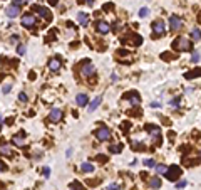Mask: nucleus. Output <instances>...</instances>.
I'll list each match as a JSON object with an SVG mask.
<instances>
[{
    "label": "nucleus",
    "instance_id": "obj_1",
    "mask_svg": "<svg viewBox=\"0 0 201 190\" xmlns=\"http://www.w3.org/2000/svg\"><path fill=\"white\" fill-rule=\"evenodd\" d=\"M173 47L176 51H191V41L186 37H178L173 42Z\"/></svg>",
    "mask_w": 201,
    "mask_h": 190
},
{
    "label": "nucleus",
    "instance_id": "obj_2",
    "mask_svg": "<svg viewBox=\"0 0 201 190\" xmlns=\"http://www.w3.org/2000/svg\"><path fill=\"white\" fill-rule=\"evenodd\" d=\"M166 178L171 180V182H174V180H178L181 177V168L179 167H176V165H171V167L166 168Z\"/></svg>",
    "mask_w": 201,
    "mask_h": 190
},
{
    "label": "nucleus",
    "instance_id": "obj_3",
    "mask_svg": "<svg viewBox=\"0 0 201 190\" xmlns=\"http://www.w3.org/2000/svg\"><path fill=\"white\" fill-rule=\"evenodd\" d=\"M146 130L149 131V135H151V138H153L154 145H161V130L158 128V126L148 125V126H146Z\"/></svg>",
    "mask_w": 201,
    "mask_h": 190
},
{
    "label": "nucleus",
    "instance_id": "obj_4",
    "mask_svg": "<svg viewBox=\"0 0 201 190\" xmlns=\"http://www.w3.org/2000/svg\"><path fill=\"white\" fill-rule=\"evenodd\" d=\"M81 72H82V76H84V77H92L96 74V67H94L92 62L86 61L84 64H82V67H81Z\"/></svg>",
    "mask_w": 201,
    "mask_h": 190
},
{
    "label": "nucleus",
    "instance_id": "obj_5",
    "mask_svg": "<svg viewBox=\"0 0 201 190\" xmlns=\"http://www.w3.org/2000/svg\"><path fill=\"white\" fill-rule=\"evenodd\" d=\"M166 32V25L163 20H156L153 22V37H161Z\"/></svg>",
    "mask_w": 201,
    "mask_h": 190
},
{
    "label": "nucleus",
    "instance_id": "obj_6",
    "mask_svg": "<svg viewBox=\"0 0 201 190\" xmlns=\"http://www.w3.org/2000/svg\"><path fill=\"white\" fill-rule=\"evenodd\" d=\"M20 24L25 29H32L35 25V17H34V14H24L22 19H20Z\"/></svg>",
    "mask_w": 201,
    "mask_h": 190
},
{
    "label": "nucleus",
    "instance_id": "obj_7",
    "mask_svg": "<svg viewBox=\"0 0 201 190\" xmlns=\"http://www.w3.org/2000/svg\"><path fill=\"white\" fill-rule=\"evenodd\" d=\"M96 138L99 141H107L111 138V130L106 128V126H101V128L96 131Z\"/></svg>",
    "mask_w": 201,
    "mask_h": 190
},
{
    "label": "nucleus",
    "instance_id": "obj_8",
    "mask_svg": "<svg viewBox=\"0 0 201 190\" xmlns=\"http://www.w3.org/2000/svg\"><path fill=\"white\" fill-rule=\"evenodd\" d=\"M32 10H34V12H37L42 19H47V20H50V19H52L50 10H47V8H45V7H42V5H34V7H32Z\"/></svg>",
    "mask_w": 201,
    "mask_h": 190
},
{
    "label": "nucleus",
    "instance_id": "obj_9",
    "mask_svg": "<svg viewBox=\"0 0 201 190\" xmlns=\"http://www.w3.org/2000/svg\"><path fill=\"white\" fill-rule=\"evenodd\" d=\"M169 27H171V31H179V29L183 27V20H181L178 15H171L169 17Z\"/></svg>",
    "mask_w": 201,
    "mask_h": 190
},
{
    "label": "nucleus",
    "instance_id": "obj_10",
    "mask_svg": "<svg viewBox=\"0 0 201 190\" xmlns=\"http://www.w3.org/2000/svg\"><path fill=\"white\" fill-rule=\"evenodd\" d=\"M49 120L52 121V123H57V121L62 120V109L61 108H52V111L49 113Z\"/></svg>",
    "mask_w": 201,
    "mask_h": 190
},
{
    "label": "nucleus",
    "instance_id": "obj_11",
    "mask_svg": "<svg viewBox=\"0 0 201 190\" xmlns=\"http://www.w3.org/2000/svg\"><path fill=\"white\" fill-rule=\"evenodd\" d=\"M96 29H97V32H99V34L104 36V34H107V32L111 31V25L107 22H104V20H99V22L96 24Z\"/></svg>",
    "mask_w": 201,
    "mask_h": 190
},
{
    "label": "nucleus",
    "instance_id": "obj_12",
    "mask_svg": "<svg viewBox=\"0 0 201 190\" xmlns=\"http://www.w3.org/2000/svg\"><path fill=\"white\" fill-rule=\"evenodd\" d=\"M127 98H129V103H131V106H139V104H141V96H139L136 91L129 92V94H127Z\"/></svg>",
    "mask_w": 201,
    "mask_h": 190
},
{
    "label": "nucleus",
    "instance_id": "obj_13",
    "mask_svg": "<svg viewBox=\"0 0 201 190\" xmlns=\"http://www.w3.org/2000/svg\"><path fill=\"white\" fill-rule=\"evenodd\" d=\"M61 66H62V62H61V59H57V57H52V59L49 61V69L54 71V72L61 69Z\"/></svg>",
    "mask_w": 201,
    "mask_h": 190
},
{
    "label": "nucleus",
    "instance_id": "obj_14",
    "mask_svg": "<svg viewBox=\"0 0 201 190\" xmlns=\"http://www.w3.org/2000/svg\"><path fill=\"white\" fill-rule=\"evenodd\" d=\"M7 17H10V19H15L19 14H20V7H15V5H10V7H7Z\"/></svg>",
    "mask_w": 201,
    "mask_h": 190
},
{
    "label": "nucleus",
    "instance_id": "obj_15",
    "mask_svg": "<svg viewBox=\"0 0 201 190\" xmlns=\"http://www.w3.org/2000/svg\"><path fill=\"white\" fill-rule=\"evenodd\" d=\"M77 22H79L81 25L87 27V24H89V15H87L86 12H79L77 14Z\"/></svg>",
    "mask_w": 201,
    "mask_h": 190
},
{
    "label": "nucleus",
    "instance_id": "obj_16",
    "mask_svg": "<svg viewBox=\"0 0 201 190\" xmlns=\"http://www.w3.org/2000/svg\"><path fill=\"white\" fill-rule=\"evenodd\" d=\"M101 101H102V98L101 96H97V98L92 101V103L89 104V108H87V111H89V113H92V111H96L97 108H99V104H101Z\"/></svg>",
    "mask_w": 201,
    "mask_h": 190
},
{
    "label": "nucleus",
    "instance_id": "obj_17",
    "mask_svg": "<svg viewBox=\"0 0 201 190\" xmlns=\"http://www.w3.org/2000/svg\"><path fill=\"white\" fill-rule=\"evenodd\" d=\"M87 94H84V92H81V94H77V98H76V103L79 104V106H86L87 104Z\"/></svg>",
    "mask_w": 201,
    "mask_h": 190
},
{
    "label": "nucleus",
    "instance_id": "obj_18",
    "mask_svg": "<svg viewBox=\"0 0 201 190\" xmlns=\"http://www.w3.org/2000/svg\"><path fill=\"white\" fill-rule=\"evenodd\" d=\"M13 145H17V147H24V143H25V140H24V136L19 133V135H13Z\"/></svg>",
    "mask_w": 201,
    "mask_h": 190
},
{
    "label": "nucleus",
    "instance_id": "obj_19",
    "mask_svg": "<svg viewBox=\"0 0 201 190\" xmlns=\"http://www.w3.org/2000/svg\"><path fill=\"white\" fill-rule=\"evenodd\" d=\"M132 41V44H134V46H139L141 42H143V37L141 36H138V34H129V36H127Z\"/></svg>",
    "mask_w": 201,
    "mask_h": 190
},
{
    "label": "nucleus",
    "instance_id": "obj_20",
    "mask_svg": "<svg viewBox=\"0 0 201 190\" xmlns=\"http://www.w3.org/2000/svg\"><path fill=\"white\" fill-rule=\"evenodd\" d=\"M81 168H82V172H86V173H92V172H94V165L89 163V162L82 163V165H81Z\"/></svg>",
    "mask_w": 201,
    "mask_h": 190
},
{
    "label": "nucleus",
    "instance_id": "obj_21",
    "mask_svg": "<svg viewBox=\"0 0 201 190\" xmlns=\"http://www.w3.org/2000/svg\"><path fill=\"white\" fill-rule=\"evenodd\" d=\"M191 39H193V41H201V31L198 27H194L193 31H191Z\"/></svg>",
    "mask_w": 201,
    "mask_h": 190
},
{
    "label": "nucleus",
    "instance_id": "obj_22",
    "mask_svg": "<svg viewBox=\"0 0 201 190\" xmlns=\"http://www.w3.org/2000/svg\"><path fill=\"white\" fill-rule=\"evenodd\" d=\"M0 153L2 155H7V157H12V150L8 145H0Z\"/></svg>",
    "mask_w": 201,
    "mask_h": 190
},
{
    "label": "nucleus",
    "instance_id": "obj_23",
    "mask_svg": "<svg viewBox=\"0 0 201 190\" xmlns=\"http://www.w3.org/2000/svg\"><path fill=\"white\" fill-rule=\"evenodd\" d=\"M149 185H151L153 188H159V187H161V178H159V177H153V178L149 180Z\"/></svg>",
    "mask_w": 201,
    "mask_h": 190
},
{
    "label": "nucleus",
    "instance_id": "obj_24",
    "mask_svg": "<svg viewBox=\"0 0 201 190\" xmlns=\"http://www.w3.org/2000/svg\"><path fill=\"white\" fill-rule=\"evenodd\" d=\"M121 150H122V145H112V147H109L111 153H121Z\"/></svg>",
    "mask_w": 201,
    "mask_h": 190
},
{
    "label": "nucleus",
    "instance_id": "obj_25",
    "mask_svg": "<svg viewBox=\"0 0 201 190\" xmlns=\"http://www.w3.org/2000/svg\"><path fill=\"white\" fill-rule=\"evenodd\" d=\"M201 76V69L199 71H193V72H186V79H191V77H198Z\"/></svg>",
    "mask_w": 201,
    "mask_h": 190
},
{
    "label": "nucleus",
    "instance_id": "obj_26",
    "mask_svg": "<svg viewBox=\"0 0 201 190\" xmlns=\"http://www.w3.org/2000/svg\"><path fill=\"white\" fill-rule=\"evenodd\" d=\"M25 51H27L25 44H19V46H17V54H20V56H24V54H25Z\"/></svg>",
    "mask_w": 201,
    "mask_h": 190
},
{
    "label": "nucleus",
    "instance_id": "obj_27",
    "mask_svg": "<svg viewBox=\"0 0 201 190\" xmlns=\"http://www.w3.org/2000/svg\"><path fill=\"white\" fill-rule=\"evenodd\" d=\"M71 188H72V190H84L82 183H79V182H72V183H71Z\"/></svg>",
    "mask_w": 201,
    "mask_h": 190
},
{
    "label": "nucleus",
    "instance_id": "obj_28",
    "mask_svg": "<svg viewBox=\"0 0 201 190\" xmlns=\"http://www.w3.org/2000/svg\"><path fill=\"white\" fill-rule=\"evenodd\" d=\"M148 14H149V8H148V7H143V8L139 10V17L144 19V17H148Z\"/></svg>",
    "mask_w": 201,
    "mask_h": 190
},
{
    "label": "nucleus",
    "instance_id": "obj_29",
    "mask_svg": "<svg viewBox=\"0 0 201 190\" xmlns=\"http://www.w3.org/2000/svg\"><path fill=\"white\" fill-rule=\"evenodd\" d=\"M144 165H146V167H149V168H153V167H156V162L153 158H148V160H144Z\"/></svg>",
    "mask_w": 201,
    "mask_h": 190
},
{
    "label": "nucleus",
    "instance_id": "obj_30",
    "mask_svg": "<svg viewBox=\"0 0 201 190\" xmlns=\"http://www.w3.org/2000/svg\"><path fill=\"white\" fill-rule=\"evenodd\" d=\"M199 59H201V56H199V52H193V56H191V62H199Z\"/></svg>",
    "mask_w": 201,
    "mask_h": 190
},
{
    "label": "nucleus",
    "instance_id": "obj_31",
    "mask_svg": "<svg viewBox=\"0 0 201 190\" xmlns=\"http://www.w3.org/2000/svg\"><path fill=\"white\" fill-rule=\"evenodd\" d=\"M10 89H12V82H7V84H3V87H2V92H3V94H7Z\"/></svg>",
    "mask_w": 201,
    "mask_h": 190
},
{
    "label": "nucleus",
    "instance_id": "obj_32",
    "mask_svg": "<svg viewBox=\"0 0 201 190\" xmlns=\"http://www.w3.org/2000/svg\"><path fill=\"white\" fill-rule=\"evenodd\" d=\"M19 101H20V103H27V101H29L25 92H20V94H19Z\"/></svg>",
    "mask_w": 201,
    "mask_h": 190
},
{
    "label": "nucleus",
    "instance_id": "obj_33",
    "mask_svg": "<svg viewBox=\"0 0 201 190\" xmlns=\"http://www.w3.org/2000/svg\"><path fill=\"white\" fill-rule=\"evenodd\" d=\"M156 172H158V173H164L166 172V165H156Z\"/></svg>",
    "mask_w": 201,
    "mask_h": 190
},
{
    "label": "nucleus",
    "instance_id": "obj_34",
    "mask_svg": "<svg viewBox=\"0 0 201 190\" xmlns=\"http://www.w3.org/2000/svg\"><path fill=\"white\" fill-rule=\"evenodd\" d=\"M179 101H181V96H178V98H174V99H171V106H174V108H176V106H178L179 104Z\"/></svg>",
    "mask_w": 201,
    "mask_h": 190
},
{
    "label": "nucleus",
    "instance_id": "obj_35",
    "mask_svg": "<svg viewBox=\"0 0 201 190\" xmlns=\"http://www.w3.org/2000/svg\"><path fill=\"white\" fill-rule=\"evenodd\" d=\"M42 175H44V177H49V175H50V168H49V167H44V168H42Z\"/></svg>",
    "mask_w": 201,
    "mask_h": 190
},
{
    "label": "nucleus",
    "instance_id": "obj_36",
    "mask_svg": "<svg viewBox=\"0 0 201 190\" xmlns=\"http://www.w3.org/2000/svg\"><path fill=\"white\" fill-rule=\"evenodd\" d=\"M107 190H121V187L117 183H111L109 187H107Z\"/></svg>",
    "mask_w": 201,
    "mask_h": 190
},
{
    "label": "nucleus",
    "instance_id": "obj_37",
    "mask_svg": "<svg viewBox=\"0 0 201 190\" xmlns=\"http://www.w3.org/2000/svg\"><path fill=\"white\" fill-rule=\"evenodd\" d=\"M24 3H25V0H13V3H12V5L20 7V5H24Z\"/></svg>",
    "mask_w": 201,
    "mask_h": 190
},
{
    "label": "nucleus",
    "instance_id": "obj_38",
    "mask_svg": "<svg viewBox=\"0 0 201 190\" xmlns=\"http://www.w3.org/2000/svg\"><path fill=\"white\" fill-rule=\"evenodd\" d=\"M183 187H186V180H181V182L176 183V188H183Z\"/></svg>",
    "mask_w": 201,
    "mask_h": 190
},
{
    "label": "nucleus",
    "instance_id": "obj_39",
    "mask_svg": "<svg viewBox=\"0 0 201 190\" xmlns=\"http://www.w3.org/2000/svg\"><path fill=\"white\" fill-rule=\"evenodd\" d=\"M8 42H10V44H17L19 42V37L17 36H12L10 39H8Z\"/></svg>",
    "mask_w": 201,
    "mask_h": 190
},
{
    "label": "nucleus",
    "instance_id": "obj_40",
    "mask_svg": "<svg viewBox=\"0 0 201 190\" xmlns=\"http://www.w3.org/2000/svg\"><path fill=\"white\" fill-rule=\"evenodd\" d=\"M97 160H99L101 163H106V160H107V157H106V155H99V157H97Z\"/></svg>",
    "mask_w": 201,
    "mask_h": 190
},
{
    "label": "nucleus",
    "instance_id": "obj_41",
    "mask_svg": "<svg viewBox=\"0 0 201 190\" xmlns=\"http://www.w3.org/2000/svg\"><path fill=\"white\" fill-rule=\"evenodd\" d=\"M111 29H112V31H114V32H117V31H121V24H114V25H112Z\"/></svg>",
    "mask_w": 201,
    "mask_h": 190
},
{
    "label": "nucleus",
    "instance_id": "obj_42",
    "mask_svg": "<svg viewBox=\"0 0 201 190\" xmlns=\"http://www.w3.org/2000/svg\"><path fill=\"white\" fill-rule=\"evenodd\" d=\"M5 170H7V165L3 163L2 160H0V172H5Z\"/></svg>",
    "mask_w": 201,
    "mask_h": 190
},
{
    "label": "nucleus",
    "instance_id": "obj_43",
    "mask_svg": "<svg viewBox=\"0 0 201 190\" xmlns=\"http://www.w3.org/2000/svg\"><path fill=\"white\" fill-rule=\"evenodd\" d=\"M134 147H136V150H144V145L143 143H134Z\"/></svg>",
    "mask_w": 201,
    "mask_h": 190
},
{
    "label": "nucleus",
    "instance_id": "obj_44",
    "mask_svg": "<svg viewBox=\"0 0 201 190\" xmlns=\"http://www.w3.org/2000/svg\"><path fill=\"white\" fill-rule=\"evenodd\" d=\"M111 79H112V81H117V74H114V72H112V76H111Z\"/></svg>",
    "mask_w": 201,
    "mask_h": 190
},
{
    "label": "nucleus",
    "instance_id": "obj_45",
    "mask_svg": "<svg viewBox=\"0 0 201 190\" xmlns=\"http://www.w3.org/2000/svg\"><path fill=\"white\" fill-rule=\"evenodd\" d=\"M84 2H87L89 5H92V3H94V0H84Z\"/></svg>",
    "mask_w": 201,
    "mask_h": 190
},
{
    "label": "nucleus",
    "instance_id": "obj_46",
    "mask_svg": "<svg viewBox=\"0 0 201 190\" xmlns=\"http://www.w3.org/2000/svg\"><path fill=\"white\" fill-rule=\"evenodd\" d=\"M49 2H50L52 5H56V3H57V0H49Z\"/></svg>",
    "mask_w": 201,
    "mask_h": 190
}]
</instances>
